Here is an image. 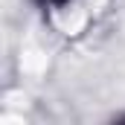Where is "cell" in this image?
Listing matches in <instances>:
<instances>
[{"label":"cell","mask_w":125,"mask_h":125,"mask_svg":"<svg viewBox=\"0 0 125 125\" xmlns=\"http://www.w3.org/2000/svg\"><path fill=\"white\" fill-rule=\"evenodd\" d=\"M47 6H64V3H70V0H44Z\"/></svg>","instance_id":"cell-1"}]
</instances>
